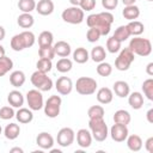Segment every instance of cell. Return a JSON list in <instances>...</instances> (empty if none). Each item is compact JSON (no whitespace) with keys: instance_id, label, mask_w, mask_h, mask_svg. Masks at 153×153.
I'll use <instances>...</instances> for the list:
<instances>
[{"instance_id":"6da1fadb","label":"cell","mask_w":153,"mask_h":153,"mask_svg":"<svg viewBox=\"0 0 153 153\" xmlns=\"http://www.w3.org/2000/svg\"><path fill=\"white\" fill-rule=\"evenodd\" d=\"M112 23H114V16L109 11L99 12V13H93V14H90L86 18L87 26L97 29L100 32L102 36L109 35Z\"/></svg>"},{"instance_id":"7a4b0ae2","label":"cell","mask_w":153,"mask_h":153,"mask_svg":"<svg viewBox=\"0 0 153 153\" xmlns=\"http://www.w3.org/2000/svg\"><path fill=\"white\" fill-rule=\"evenodd\" d=\"M35 41H36V37L33 35V32L29 31V30H25L20 33H17L14 35L12 38H11V48L14 50V51H22L26 48H30L35 44Z\"/></svg>"},{"instance_id":"3957f363","label":"cell","mask_w":153,"mask_h":153,"mask_svg":"<svg viewBox=\"0 0 153 153\" xmlns=\"http://www.w3.org/2000/svg\"><path fill=\"white\" fill-rule=\"evenodd\" d=\"M88 128L92 134V137L98 141L103 142L109 135V129L108 126L103 118H88Z\"/></svg>"},{"instance_id":"277c9868","label":"cell","mask_w":153,"mask_h":153,"mask_svg":"<svg viewBox=\"0 0 153 153\" xmlns=\"http://www.w3.org/2000/svg\"><path fill=\"white\" fill-rule=\"evenodd\" d=\"M128 48L134 53V55H139V56H148L152 53L151 41L139 36H135L134 38L130 39Z\"/></svg>"},{"instance_id":"5b68a950","label":"cell","mask_w":153,"mask_h":153,"mask_svg":"<svg viewBox=\"0 0 153 153\" xmlns=\"http://www.w3.org/2000/svg\"><path fill=\"white\" fill-rule=\"evenodd\" d=\"M30 81L37 90H39L42 92H47L53 88V80L47 75V73L41 72V71L33 72L31 74Z\"/></svg>"},{"instance_id":"8992f818","label":"cell","mask_w":153,"mask_h":153,"mask_svg":"<svg viewBox=\"0 0 153 153\" xmlns=\"http://www.w3.org/2000/svg\"><path fill=\"white\" fill-rule=\"evenodd\" d=\"M61 17L63 19V22L68 23V24H80L84 22L85 19V13L84 11L79 7V6H71L63 10V12L61 13Z\"/></svg>"},{"instance_id":"52a82bcc","label":"cell","mask_w":153,"mask_h":153,"mask_svg":"<svg viewBox=\"0 0 153 153\" xmlns=\"http://www.w3.org/2000/svg\"><path fill=\"white\" fill-rule=\"evenodd\" d=\"M75 90L81 96L93 94L97 90V81L90 76H80L75 82Z\"/></svg>"},{"instance_id":"ba28073f","label":"cell","mask_w":153,"mask_h":153,"mask_svg":"<svg viewBox=\"0 0 153 153\" xmlns=\"http://www.w3.org/2000/svg\"><path fill=\"white\" fill-rule=\"evenodd\" d=\"M134 60H135L134 53L129 48H123L115 60V68L122 72L128 71L131 63L134 62Z\"/></svg>"},{"instance_id":"9c48e42d","label":"cell","mask_w":153,"mask_h":153,"mask_svg":"<svg viewBox=\"0 0 153 153\" xmlns=\"http://www.w3.org/2000/svg\"><path fill=\"white\" fill-rule=\"evenodd\" d=\"M61 104H62V99L60 96H50L45 104L43 105L44 108V114L47 117L49 118H55L60 115V109H61Z\"/></svg>"},{"instance_id":"30bf717a","label":"cell","mask_w":153,"mask_h":153,"mask_svg":"<svg viewBox=\"0 0 153 153\" xmlns=\"http://www.w3.org/2000/svg\"><path fill=\"white\" fill-rule=\"evenodd\" d=\"M26 103L29 105V109H31L32 111L41 110L44 105V100H43V96L41 91L37 88L29 90L26 93Z\"/></svg>"},{"instance_id":"8fae6325","label":"cell","mask_w":153,"mask_h":153,"mask_svg":"<svg viewBox=\"0 0 153 153\" xmlns=\"http://www.w3.org/2000/svg\"><path fill=\"white\" fill-rule=\"evenodd\" d=\"M74 139H75V133L69 127L61 128L56 136V141L61 147H69L74 142Z\"/></svg>"},{"instance_id":"7c38bea8","label":"cell","mask_w":153,"mask_h":153,"mask_svg":"<svg viewBox=\"0 0 153 153\" xmlns=\"http://www.w3.org/2000/svg\"><path fill=\"white\" fill-rule=\"evenodd\" d=\"M110 136L114 141L116 142H123L126 141L127 136L129 135L128 128L124 124H120V123H114L112 127L110 128Z\"/></svg>"},{"instance_id":"4fadbf2b","label":"cell","mask_w":153,"mask_h":153,"mask_svg":"<svg viewBox=\"0 0 153 153\" xmlns=\"http://www.w3.org/2000/svg\"><path fill=\"white\" fill-rule=\"evenodd\" d=\"M55 88L60 94L67 96L73 90V81L68 76H60V78H57V80L55 82Z\"/></svg>"},{"instance_id":"5bb4252c","label":"cell","mask_w":153,"mask_h":153,"mask_svg":"<svg viewBox=\"0 0 153 153\" xmlns=\"http://www.w3.org/2000/svg\"><path fill=\"white\" fill-rule=\"evenodd\" d=\"M92 134L90 130L81 128L76 131V142L81 148H88L92 143Z\"/></svg>"},{"instance_id":"9a60e30c","label":"cell","mask_w":153,"mask_h":153,"mask_svg":"<svg viewBox=\"0 0 153 153\" xmlns=\"http://www.w3.org/2000/svg\"><path fill=\"white\" fill-rule=\"evenodd\" d=\"M36 143L37 146H39L42 149H50L54 146V137L47 133V131H42L37 135L36 137Z\"/></svg>"},{"instance_id":"2e32d148","label":"cell","mask_w":153,"mask_h":153,"mask_svg":"<svg viewBox=\"0 0 153 153\" xmlns=\"http://www.w3.org/2000/svg\"><path fill=\"white\" fill-rule=\"evenodd\" d=\"M24 100L25 99H24L23 93L20 91H18V90L11 91L8 93V96H7V102L12 108H18V109L22 108L24 105Z\"/></svg>"},{"instance_id":"e0dca14e","label":"cell","mask_w":153,"mask_h":153,"mask_svg":"<svg viewBox=\"0 0 153 153\" xmlns=\"http://www.w3.org/2000/svg\"><path fill=\"white\" fill-rule=\"evenodd\" d=\"M54 2L51 0H39L37 4H36V11L38 14L41 16H49L54 12Z\"/></svg>"},{"instance_id":"ac0fdd59","label":"cell","mask_w":153,"mask_h":153,"mask_svg":"<svg viewBox=\"0 0 153 153\" xmlns=\"http://www.w3.org/2000/svg\"><path fill=\"white\" fill-rule=\"evenodd\" d=\"M53 47H54L55 55H57L60 57H68L72 53V48H71L69 43H67L65 41H59Z\"/></svg>"},{"instance_id":"d6986e66","label":"cell","mask_w":153,"mask_h":153,"mask_svg":"<svg viewBox=\"0 0 153 153\" xmlns=\"http://www.w3.org/2000/svg\"><path fill=\"white\" fill-rule=\"evenodd\" d=\"M114 92L117 97L126 98L130 93V86L128 85V82H126L123 80H117L114 82Z\"/></svg>"},{"instance_id":"ffe728a7","label":"cell","mask_w":153,"mask_h":153,"mask_svg":"<svg viewBox=\"0 0 153 153\" xmlns=\"http://www.w3.org/2000/svg\"><path fill=\"white\" fill-rule=\"evenodd\" d=\"M128 103L134 110H139L143 106V96L141 92H131L128 94Z\"/></svg>"},{"instance_id":"44dd1931","label":"cell","mask_w":153,"mask_h":153,"mask_svg":"<svg viewBox=\"0 0 153 153\" xmlns=\"http://www.w3.org/2000/svg\"><path fill=\"white\" fill-rule=\"evenodd\" d=\"M97 100L100 104H109L112 102L114 98V93L109 87H102L97 91Z\"/></svg>"},{"instance_id":"7402d4cb","label":"cell","mask_w":153,"mask_h":153,"mask_svg":"<svg viewBox=\"0 0 153 153\" xmlns=\"http://www.w3.org/2000/svg\"><path fill=\"white\" fill-rule=\"evenodd\" d=\"M16 118L18 120L19 123L26 124L30 123L33 120V114L31 109H26V108H19V110L16 112Z\"/></svg>"},{"instance_id":"603a6c76","label":"cell","mask_w":153,"mask_h":153,"mask_svg":"<svg viewBox=\"0 0 153 153\" xmlns=\"http://www.w3.org/2000/svg\"><path fill=\"white\" fill-rule=\"evenodd\" d=\"M127 147L131 151V152H139L141 148H142V140L139 135L136 134H131V135H128L127 139Z\"/></svg>"},{"instance_id":"cb8c5ba5","label":"cell","mask_w":153,"mask_h":153,"mask_svg":"<svg viewBox=\"0 0 153 153\" xmlns=\"http://www.w3.org/2000/svg\"><path fill=\"white\" fill-rule=\"evenodd\" d=\"M122 16L124 17V19L127 20H135L139 18L140 16V8L136 6V5H129V6H126L122 11Z\"/></svg>"},{"instance_id":"d4e9b609","label":"cell","mask_w":153,"mask_h":153,"mask_svg":"<svg viewBox=\"0 0 153 153\" xmlns=\"http://www.w3.org/2000/svg\"><path fill=\"white\" fill-rule=\"evenodd\" d=\"M88 59H90V54H88L87 49L84 47H79L73 51V60L76 63H80V65L86 63L88 61Z\"/></svg>"},{"instance_id":"484cf974","label":"cell","mask_w":153,"mask_h":153,"mask_svg":"<svg viewBox=\"0 0 153 153\" xmlns=\"http://www.w3.org/2000/svg\"><path fill=\"white\" fill-rule=\"evenodd\" d=\"M25 80H26L25 74H24V72H22V71H14V72H12V73L10 74V82H11V85H12L13 87H16V88L22 87V86L24 85Z\"/></svg>"},{"instance_id":"4316f807","label":"cell","mask_w":153,"mask_h":153,"mask_svg":"<svg viewBox=\"0 0 153 153\" xmlns=\"http://www.w3.org/2000/svg\"><path fill=\"white\" fill-rule=\"evenodd\" d=\"M131 121V116L130 114L124 110V109H121V110H117L115 114H114V122L115 123H120V124H124V126H128Z\"/></svg>"},{"instance_id":"83f0119b","label":"cell","mask_w":153,"mask_h":153,"mask_svg":"<svg viewBox=\"0 0 153 153\" xmlns=\"http://www.w3.org/2000/svg\"><path fill=\"white\" fill-rule=\"evenodd\" d=\"M20 134V127L17 123H10L4 129V135L8 140H16Z\"/></svg>"},{"instance_id":"f1b7e54d","label":"cell","mask_w":153,"mask_h":153,"mask_svg":"<svg viewBox=\"0 0 153 153\" xmlns=\"http://www.w3.org/2000/svg\"><path fill=\"white\" fill-rule=\"evenodd\" d=\"M35 23V18L31 13H22L17 18V24L23 29H30Z\"/></svg>"},{"instance_id":"f546056e","label":"cell","mask_w":153,"mask_h":153,"mask_svg":"<svg viewBox=\"0 0 153 153\" xmlns=\"http://www.w3.org/2000/svg\"><path fill=\"white\" fill-rule=\"evenodd\" d=\"M90 57L92 59V61H94L97 63L103 62L105 60V57H106V51H105V49L102 45H97V47L92 48Z\"/></svg>"},{"instance_id":"4dcf8cb0","label":"cell","mask_w":153,"mask_h":153,"mask_svg":"<svg viewBox=\"0 0 153 153\" xmlns=\"http://www.w3.org/2000/svg\"><path fill=\"white\" fill-rule=\"evenodd\" d=\"M127 27H128V30L130 32V36L131 35L133 36H140L145 30L143 24L141 22H139V20H130L127 24Z\"/></svg>"},{"instance_id":"1f68e13d","label":"cell","mask_w":153,"mask_h":153,"mask_svg":"<svg viewBox=\"0 0 153 153\" xmlns=\"http://www.w3.org/2000/svg\"><path fill=\"white\" fill-rule=\"evenodd\" d=\"M112 37H115V38H116L117 41H120L121 43L124 42V41H127V39L130 37V32H129L127 25H121V26H118V27L115 30Z\"/></svg>"},{"instance_id":"d6a6232c","label":"cell","mask_w":153,"mask_h":153,"mask_svg":"<svg viewBox=\"0 0 153 153\" xmlns=\"http://www.w3.org/2000/svg\"><path fill=\"white\" fill-rule=\"evenodd\" d=\"M12 68H13V61L8 56L4 55L2 57H0V76L7 74Z\"/></svg>"},{"instance_id":"836d02e7","label":"cell","mask_w":153,"mask_h":153,"mask_svg":"<svg viewBox=\"0 0 153 153\" xmlns=\"http://www.w3.org/2000/svg\"><path fill=\"white\" fill-rule=\"evenodd\" d=\"M53 41H54V36L50 31L45 30V31H42L38 36V44L39 47H48V45H51L53 44Z\"/></svg>"},{"instance_id":"e575fe53","label":"cell","mask_w":153,"mask_h":153,"mask_svg":"<svg viewBox=\"0 0 153 153\" xmlns=\"http://www.w3.org/2000/svg\"><path fill=\"white\" fill-rule=\"evenodd\" d=\"M72 67H73V62L68 57H61L56 62V69L60 73H67L72 69Z\"/></svg>"},{"instance_id":"d590c367","label":"cell","mask_w":153,"mask_h":153,"mask_svg":"<svg viewBox=\"0 0 153 153\" xmlns=\"http://www.w3.org/2000/svg\"><path fill=\"white\" fill-rule=\"evenodd\" d=\"M36 1L35 0H19L18 1V8L23 13H31L36 8Z\"/></svg>"},{"instance_id":"8d00e7d4","label":"cell","mask_w":153,"mask_h":153,"mask_svg":"<svg viewBox=\"0 0 153 153\" xmlns=\"http://www.w3.org/2000/svg\"><path fill=\"white\" fill-rule=\"evenodd\" d=\"M104 108L100 105H92L87 110V116L88 118H103L104 117Z\"/></svg>"},{"instance_id":"74e56055","label":"cell","mask_w":153,"mask_h":153,"mask_svg":"<svg viewBox=\"0 0 153 153\" xmlns=\"http://www.w3.org/2000/svg\"><path fill=\"white\" fill-rule=\"evenodd\" d=\"M141 87H142V91H143L145 97L148 100H153V79L152 78L146 79L142 82V86Z\"/></svg>"},{"instance_id":"f35d334b","label":"cell","mask_w":153,"mask_h":153,"mask_svg":"<svg viewBox=\"0 0 153 153\" xmlns=\"http://www.w3.org/2000/svg\"><path fill=\"white\" fill-rule=\"evenodd\" d=\"M106 49L109 53L111 54H115V53H118L121 50V42L117 41L115 37H109L106 39Z\"/></svg>"},{"instance_id":"ab89813d","label":"cell","mask_w":153,"mask_h":153,"mask_svg":"<svg viewBox=\"0 0 153 153\" xmlns=\"http://www.w3.org/2000/svg\"><path fill=\"white\" fill-rule=\"evenodd\" d=\"M97 73L100 76H109L112 73V66L109 62H105V61L99 62L98 66H97Z\"/></svg>"},{"instance_id":"60d3db41","label":"cell","mask_w":153,"mask_h":153,"mask_svg":"<svg viewBox=\"0 0 153 153\" xmlns=\"http://www.w3.org/2000/svg\"><path fill=\"white\" fill-rule=\"evenodd\" d=\"M38 55L42 59H49L53 60L55 57V51H54V47L53 45H48V47H39L38 49Z\"/></svg>"},{"instance_id":"b9f144b4","label":"cell","mask_w":153,"mask_h":153,"mask_svg":"<svg viewBox=\"0 0 153 153\" xmlns=\"http://www.w3.org/2000/svg\"><path fill=\"white\" fill-rule=\"evenodd\" d=\"M36 67H37V71H41V72H44V73H48L51 71L53 68V63H51V60L49 59H39L36 63Z\"/></svg>"},{"instance_id":"7bdbcfd3","label":"cell","mask_w":153,"mask_h":153,"mask_svg":"<svg viewBox=\"0 0 153 153\" xmlns=\"http://www.w3.org/2000/svg\"><path fill=\"white\" fill-rule=\"evenodd\" d=\"M16 116V112L12 106H2L0 109V118L1 120H11Z\"/></svg>"},{"instance_id":"ee69618b","label":"cell","mask_w":153,"mask_h":153,"mask_svg":"<svg viewBox=\"0 0 153 153\" xmlns=\"http://www.w3.org/2000/svg\"><path fill=\"white\" fill-rule=\"evenodd\" d=\"M100 36H102L100 32H99L97 29H94V27H90V29L87 30V32H86V38H87V41H88L90 43H94V42L99 41Z\"/></svg>"},{"instance_id":"f6af8a7d","label":"cell","mask_w":153,"mask_h":153,"mask_svg":"<svg viewBox=\"0 0 153 153\" xmlns=\"http://www.w3.org/2000/svg\"><path fill=\"white\" fill-rule=\"evenodd\" d=\"M79 7L85 12V11H92L96 7V0H81Z\"/></svg>"},{"instance_id":"bcb514c9","label":"cell","mask_w":153,"mask_h":153,"mask_svg":"<svg viewBox=\"0 0 153 153\" xmlns=\"http://www.w3.org/2000/svg\"><path fill=\"white\" fill-rule=\"evenodd\" d=\"M117 5H118V0H102V6L108 11L115 10Z\"/></svg>"},{"instance_id":"7dc6e473","label":"cell","mask_w":153,"mask_h":153,"mask_svg":"<svg viewBox=\"0 0 153 153\" xmlns=\"http://www.w3.org/2000/svg\"><path fill=\"white\" fill-rule=\"evenodd\" d=\"M145 147L148 153H153V137H148L145 142Z\"/></svg>"},{"instance_id":"c3c4849f","label":"cell","mask_w":153,"mask_h":153,"mask_svg":"<svg viewBox=\"0 0 153 153\" xmlns=\"http://www.w3.org/2000/svg\"><path fill=\"white\" fill-rule=\"evenodd\" d=\"M146 72H147V74L148 75H153V62H149L148 65H147V67H146Z\"/></svg>"},{"instance_id":"681fc988","label":"cell","mask_w":153,"mask_h":153,"mask_svg":"<svg viewBox=\"0 0 153 153\" xmlns=\"http://www.w3.org/2000/svg\"><path fill=\"white\" fill-rule=\"evenodd\" d=\"M153 109H149L148 111H147V114H146V117H147V121L149 122V123H153Z\"/></svg>"},{"instance_id":"f907efd6","label":"cell","mask_w":153,"mask_h":153,"mask_svg":"<svg viewBox=\"0 0 153 153\" xmlns=\"http://www.w3.org/2000/svg\"><path fill=\"white\" fill-rule=\"evenodd\" d=\"M5 35H6V31H5L4 26H1V25H0V42L5 38Z\"/></svg>"},{"instance_id":"816d5d0a","label":"cell","mask_w":153,"mask_h":153,"mask_svg":"<svg viewBox=\"0 0 153 153\" xmlns=\"http://www.w3.org/2000/svg\"><path fill=\"white\" fill-rule=\"evenodd\" d=\"M135 1H136V0H122V2H123V5H124V6L134 5V4H135Z\"/></svg>"},{"instance_id":"f5cc1de1","label":"cell","mask_w":153,"mask_h":153,"mask_svg":"<svg viewBox=\"0 0 153 153\" xmlns=\"http://www.w3.org/2000/svg\"><path fill=\"white\" fill-rule=\"evenodd\" d=\"M10 152H11V153H14V152L23 153V149H22V148H19V147H13V148H11V149H10Z\"/></svg>"},{"instance_id":"db71d44e","label":"cell","mask_w":153,"mask_h":153,"mask_svg":"<svg viewBox=\"0 0 153 153\" xmlns=\"http://www.w3.org/2000/svg\"><path fill=\"white\" fill-rule=\"evenodd\" d=\"M81 0H69V2L72 4V6H79Z\"/></svg>"},{"instance_id":"11a10c76","label":"cell","mask_w":153,"mask_h":153,"mask_svg":"<svg viewBox=\"0 0 153 153\" xmlns=\"http://www.w3.org/2000/svg\"><path fill=\"white\" fill-rule=\"evenodd\" d=\"M4 55H5V48L0 44V57H2Z\"/></svg>"},{"instance_id":"9f6ffc18","label":"cell","mask_w":153,"mask_h":153,"mask_svg":"<svg viewBox=\"0 0 153 153\" xmlns=\"http://www.w3.org/2000/svg\"><path fill=\"white\" fill-rule=\"evenodd\" d=\"M2 133V128H1V126H0V134Z\"/></svg>"},{"instance_id":"6f0895ef","label":"cell","mask_w":153,"mask_h":153,"mask_svg":"<svg viewBox=\"0 0 153 153\" xmlns=\"http://www.w3.org/2000/svg\"><path fill=\"white\" fill-rule=\"evenodd\" d=\"M147 1H152V0H147Z\"/></svg>"}]
</instances>
